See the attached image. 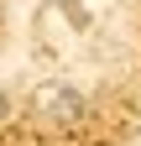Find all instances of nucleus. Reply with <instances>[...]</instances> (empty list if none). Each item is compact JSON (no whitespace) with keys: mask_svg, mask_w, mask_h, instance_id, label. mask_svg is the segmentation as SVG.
<instances>
[{"mask_svg":"<svg viewBox=\"0 0 141 146\" xmlns=\"http://www.w3.org/2000/svg\"><path fill=\"white\" fill-rule=\"evenodd\" d=\"M37 110H42L47 120H78V115H84V99H78L68 84H42V89H37Z\"/></svg>","mask_w":141,"mask_h":146,"instance_id":"obj_1","label":"nucleus"},{"mask_svg":"<svg viewBox=\"0 0 141 146\" xmlns=\"http://www.w3.org/2000/svg\"><path fill=\"white\" fill-rule=\"evenodd\" d=\"M5 115H11V99H5V94H0V125H5Z\"/></svg>","mask_w":141,"mask_h":146,"instance_id":"obj_2","label":"nucleus"}]
</instances>
